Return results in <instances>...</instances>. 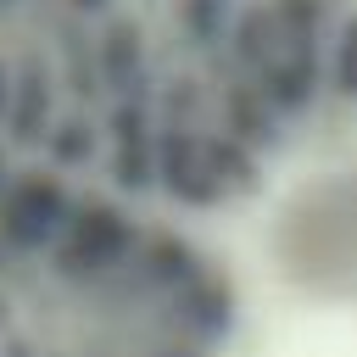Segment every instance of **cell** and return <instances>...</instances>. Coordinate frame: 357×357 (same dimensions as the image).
<instances>
[{"mask_svg": "<svg viewBox=\"0 0 357 357\" xmlns=\"http://www.w3.org/2000/svg\"><path fill=\"white\" fill-rule=\"evenodd\" d=\"M234 340L240 290L201 229L0 139V357H229Z\"/></svg>", "mask_w": 357, "mask_h": 357, "instance_id": "6da1fadb", "label": "cell"}, {"mask_svg": "<svg viewBox=\"0 0 357 357\" xmlns=\"http://www.w3.org/2000/svg\"><path fill=\"white\" fill-rule=\"evenodd\" d=\"M290 61L312 95L357 128V0H201Z\"/></svg>", "mask_w": 357, "mask_h": 357, "instance_id": "7a4b0ae2", "label": "cell"}]
</instances>
